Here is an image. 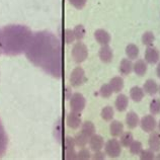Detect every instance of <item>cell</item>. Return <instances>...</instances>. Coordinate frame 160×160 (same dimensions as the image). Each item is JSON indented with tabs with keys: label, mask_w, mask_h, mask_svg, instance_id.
Instances as JSON below:
<instances>
[{
	"label": "cell",
	"mask_w": 160,
	"mask_h": 160,
	"mask_svg": "<svg viewBox=\"0 0 160 160\" xmlns=\"http://www.w3.org/2000/svg\"><path fill=\"white\" fill-rule=\"evenodd\" d=\"M106 155H107L106 153L102 152V150L95 151L93 156H92V159H94V160H103L104 158H106Z\"/></svg>",
	"instance_id": "obj_35"
},
{
	"label": "cell",
	"mask_w": 160,
	"mask_h": 160,
	"mask_svg": "<svg viewBox=\"0 0 160 160\" xmlns=\"http://www.w3.org/2000/svg\"><path fill=\"white\" fill-rule=\"evenodd\" d=\"M85 72L81 67H76L70 75V83L73 87H78L85 82Z\"/></svg>",
	"instance_id": "obj_4"
},
{
	"label": "cell",
	"mask_w": 160,
	"mask_h": 160,
	"mask_svg": "<svg viewBox=\"0 0 160 160\" xmlns=\"http://www.w3.org/2000/svg\"><path fill=\"white\" fill-rule=\"evenodd\" d=\"M74 141H75V144H76L77 146H79V147H85L87 145L88 141H89V138L80 132L79 134L76 135V137H75Z\"/></svg>",
	"instance_id": "obj_27"
},
{
	"label": "cell",
	"mask_w": 160,
	"mask_h": 160,
	"mask_svg": "<svg viewBox=\"0 0 160 160\" xmlns=\"http://www.w3.org/2000/svg\"><path fill=\"white\" fill-rule=\"evenodd\" d=\"M76 40L75 39V35H74V32L73 29H66L65 32V41L67 44H71Z\"/></svg>",
	"instance_id": "obj_33"
},
{
	"label": "cell",
	"mask_w": 160,
	"mask_h": 160,
	"mask_svg": "<svg viewBox=\"0 0 160 160\" xmlns=\"http://www.w3.org/2000/svg\"><path fill=\"white\" fill-rule=\"evenodd\" d=\"M73 32H74V35H75V39L78 40V41L82 40L84 38V36H85V28H84V27L82 26V24H78V26L75 27Z\"/></svg>",
	"instance_id": "obj_31"
},
{
	"label": "cell",
	"mask_w": 160,
	"mask_h": 160,
	"mask_svg": "<svg viewBox=\"0 0 160 160\" xmlns=\"http://www.w3.org/2000/svg\"><path fill=\"white\" fill-rule=\"evenodd\" d=\"M147 69H148V66H147V62L143 59H138L133 64V71L137 76H144L147 72Z\"/></svg>",
	"instance_id": "obj_13"
},
{
	"label": "cell",
	"mask_w": 160,
	"mask_h": 160,
	"mask_svg": "<svg viewBox=\"0 0 160 160\" xmlns=\"http://www.w3.org/2000/svg\"><path fill=\"white\" fill-rule=\"evenodd\" d=\"M100 116H102V119L109 122V121H112L113 119V116H115V112H113V108L111 106H107L104 107L102 109V112H100Z\"/></svg>",
	"instance_id": "obj_24"
},
{
	"label": "cell",
	"mask_w": 160,
	"mask_h": 160,
	"mask_svg": "<svg viewBox=\"0 0 160 160\" xmlns=\"http://www.w3.org/2000/svg\"><path fill=\"white\" fill-rule=\"evenodd\" d=\"M130 152L133 155H139L141 153V151L143 150V145L140 141H133L131 143V145L129 146Z\"/></svg>",
	"instance_id": "obj_28"
},
{
	"label": "cell",
	"mask_w": 160,
	"mask_h": 160,
	"mask_svg": "<svg viewBox=\"0 0 160 160\" xmlns=\"http://www.w3.org/2000/svg\"><path fill=\"white\" fill-rule=\"evenodd\" d=\"M158 84L153 79H147L144 85H143V89H144L145 93L149 95H155L158 92Z\"/></svg>",
	"instance_id": "obj_14"
},
{
	"label": "cell",
	"mask_w": 160,
	"mask_h": 160,
	"mask_svg": "<svg viewBox=\"0 0 160 160\" xmlns=\"http://www.w3.org/2000/svg\"><path fill=\"white\" fill-rule=\"evenodd\" d=\"M155 41V36L152 32H145L142 36V44L146 47H151Z\"/></svg>",
	"instance_id": "obj_25"
},
{
	"label": "cell",
	"mask_w": 160,
	"mask_h": 160,
	"mask_svg": "<svg viewBox=\"0 0 160 160\" xmlns=\"http://www.w3.org/2000/svg\"><path fill=\"white\" fill-rule=\"evenodd\" d=\"M158 92H159V94H160V85H159V88H158Z\"/></svg>",
	"instance_id": "obj_39"
},
{
	"label": "cell",
	"mask_w": 160,
	"mask_h": 160,
	"mask_svg": "<svg viewBox=\"0 0 160 160\" xmlns=\"http://www.w3.org/2000/svg\"><path fill=\"white\" fill-rule=\"evenodd\" d=\"M139 125L145 133H151L157 127V122L153 115H146L140 120Z\"/></svg>",
	"instance_id": "obj_5"
},
{
	"label": "cell",
	"mask_w": 160,
	"mask_h": 160,
	"mask_svg": "<svg viewBox=\"0 0 160 160\" xmlns=\"http://www.w3.org/2000/svg\"><path fill=\"white\" fill-rule=\"evenodd\" d=\"M81 133L84 134L88 138H90L92 135L95 134V127L92 122L86 121L81 125Z\"/></svg>",
	"instance_id": "obj_22"
},
{
	"label": "cell",
	"mask_w": 160,
	"mask_h": 160,
	"mask_svg": "<svg viewBox=\"0 0 160 160\" xmlns=\"http://www.w3.org/2000/svg\"><path fill=\"white\" fill-rule=\"evenodd\" d=\"M74 146H75L74 139L71 137H67L65 140V151H66V158L67 159L76 158V154L74 152Z\"/></svg>",
	"instance_id": "obj_16"
},
{
	"label": "cell",
	"mask_w": 160,
	"mask_h": 160,
	"mask_svg": "<svg viewBox=\"0 0 160 160\" xmlns=\"http://www.w3.org/2000/svg\"><path fill=\"white\" fill-rule=\"evenodd\" d=\"M145 61L147 62V64H157L160 60V53L159 51L154 47H147L145 50V55H144Z\"/></svg>",
	"instance_id": "obj_6"
},
{
	"label": "cell",
	"mask_w": 160,
	"mask_h": 160,
	"mask_svg": "<svg viewBox=\"0 0 160 160\" xmlns=\"http://www.w3.org/2000/svg\"><path fill=\"white\" fill-rule=\"evenodd\" d=\"M94 39L98 42L99 45L104 46V45H108L112 41V37L111 35L103 28H98L94 32Z\"/></svg>",
	"instance_id": "obj_7"
},
{
	"label": "cell",
	"mask_w": 160,
	"mask_h": 160,
	"mask_svg": "<svg viewBox=\"0 0 160 160\" xmlns=\"http://www.w3.org/2000/svg\"><path fill=\"white\" fill-rule=\"evenodd\" d=\"M88 57V50L87 47L81 42H78L74 46L72 49V58L76 63H82L86 60Z\"/></svg>",
	"instance_id": "obj_2"
},
{
	"label": "cell",
	"mask_w": 160,
	"mask_h": 160,
	"mask_svg": "<svg viewBox=\"0 0 160 160\" xmlns=\"http://www.w3.org/2000/svg\"><path fill=\"white\" fill-rule=\"evenodd\" d=\"M119 71L122 75H124V76H127V75L131 74V72L133 71L132 60H130V59H128V58L123 59V60L120 62Z\"/></svg>",
	"instance_id": "obj_15"
},
{
	"label": "cell",
	"mask_w": 160,
	"mask_h": 160,
	"mask_svg": "<svg viewBox=\"0 0 160 160\" xmlns=\"http://www.w3.org/2000/svg\"><path fill=\"white\" fill-rule=\"evenodd\" d=\"M76 158L77 159H81V160H87V159L91 158V154L89 152V150H87L85 148H82L76 154Z\"/></svg>",
	"instance_id": "obj_32"
},
{
	"label": "cell",
	"mask_w": 160,
	"mask_h": 160,
	"mask_svg": "<svg viewBox=\"0 0 160 160\" xmlns=\"http://www.w3.org/2000/svg\"><path fill=\"white\" fill-rule=\"evenodd\" d=\"M89 147L92 151H99L102 150L103 147H104V140L103 138L100 136V135H98V134H94L92 135V136L89 138Z\"/></svg>",
	"instance_id": "obj_9"
},
{
	"label": "cell",
	"mask_w": 160,
	"mask_h": 160,
	"mask_svg": "<svg viewBox=\"0 0 160 160\" xmlns=\"http://www.w3.org/2000/svg\"><path fill=\"white\" fill-rule=\"evenodd\" d=\"M67 126L71 129H77L81 125V117H80L79 112H70L66 118Z\"/></svg>",
	"instance_id": "obj_10"
},
{
	"label": "cell",
	"mask_w": 160,
	"mask_h": 160,
	"mask_svg": "<svg viewBox=\"0 0 160 160\" xmlns=\"http://www.w3.org/2000/svg\"><path fill=\"white\" fill-rule=\"evenodd\" d=\"M148 145L151 150L158 152L160 150V132H151L148 139Z\"/></svg>",
	"instance_id": "obj_12"
},
{
	"label": "cell",
	"mask_w": 160,
	"mask_h": 160,
	"mask_svg": "<svg viewBox=\"0 0 160 160\" xmlns=\"http://www.w3.org/2000/svg\"><path fill=\"white\" fill-rule=\"evenodd\" d=\"M124 132V125L120 121H112L109 125V134L112 137H120Z\"/></svg>",
	"instance_id": "obj_17"
},
{
	"label": "cell",
	"mask_w": 160,
	"mask_h": 160,
	"mask_svg": "<svg viewBox=\"0 0 160 160\" xmlns=\"http://www.w3.org/2000/svg\"><path fill=\"white\" fill-rule=\"evenodd\" d=\"M126 55H127L128 59L130 60H136L138 58L139 54H140V50L137 47V45L135 44H129L126 47Z\"/></svg>",
	"instance_id": "obj_21"
},
{
	"label": "cell",
	"mask_w": 160,
	"mask_h": 160,
	"mask_svg": "<svg viewBox=\"0 0 160 160\" xmlns=\"http://www.w3.org/2000/svg\"><path fill=\"white\" fill-rule=\"evenodd\" d=\"M155 159H157V160H160V153H158L156 156H155Z\"/></svg>",
	"instance_id": "obj_37"
},
{
	"label": "cell",
	"mask_w": 160,
	"mask_h": 160,
	"mask_svg": "<svg viewBox=\"0 0 160 160\" xmlns=\"http://www.w3.org/2000/svg\"><path fill=\"white\" fill-rule=\"evenodd\" d=\"M85 104H86V100L81 93L76 92V93H73L71 95L70 108L72 112L80 113L84 109V108H85Z\"/></svg>",
	"instance_id": "obj_3"
},
{
	"label": "cell",
	"mask_w": 160,
	"mask_h": 160,
	"mask_svg": "<svg viewBox=\"0 0 160 160\" xmlns=\"http://www.w3.org/2000/svg\"><path fill=\"white\" fill-rule=\"evenodd\" d=\"M112 89L109 83H106V84H102V87L99 89V94L102 96L103 98H111V95L112 94Z\"/></svg>",
	"instance_id": "obj_29"
},
{
	"label": "cell",
	"mask_w": 160,
	"mask_h": 160,
	"mask_svg": "<svg viewBox=\"0 0 160 160\" xmlns=\"http://www.w3.org/2000/svg\"><path fill=\"white\" fill-rule=\"evenodd\" d=\"M157 127H158V130H159V132H160V121L158 122V124H157Z\"/></svg>",
	"instance_id": "obj_38"
},
{
	"label": "cell",
	"mask_w": 160,
	"mask_h": 160,
	"mask_svg": "<svg viewBox=\"0 0 160 160\" xmlns=\"http://www.w3.org/2000/svg\"><path fill=\"white\" fill-rule=\"evenodd\" d=\"M145 91L140 86H133L130 90V98L135 102H140L144 98Z\"/></svg>",
	"instance_id": "obj_19"
},
{
	"label": "cell",
	"mask_w": 160,
	"mask_h": 160,
	"mask_svg": "<svg viewBox=\"0 0 160 160\" xmlns=\"http://www.w3.org/2000/svg\"><path fill=\"white\" fill-rule=\"evenodd\" d=\"M129 106V98L124 93H119L116 98L115 107L118 112H125Z\"/></svg>",
	"instance_id": "obj_11"
},
{
	"label": "cell",
	"mask_w": 160,
	"mask_h": 160,
	"mask_svg": "<svg viewBox=\"0 0 160 160\" xmlns=\"http://www.w3.org/2000/svg\"><path fill=\"white\" fill-rule=\"evenodd\" d=\"M121 139H120V143L122 147H125V148H129V146L131 145V143L134 141V137L133 134L131 132H123V134L121 135Z\"/></svg>",
	"instance_id": "obj_23"
},
{
	"label": "cell",
	"mask_w": 160,
	"mask_h": 160,
	"mask_svg": "<svg viewBox=\"0 0 160 160\" xmlns=\"http://www.w3.org/2000/svg\"><path fill=\"white\" fill-rule=\"evenodd\" d=\"M140 124V119L139 116L135 112H129L126 116V125L128 126L129 129L137 128Z\"/></svg>",
	"instance_id": "obj_18"
},
{
	"label": "cell",
	"mask_w": 160,
	"mask_h": 160,
	"mask_svg": "<svg viewBox=\"0 0 160 160\" xmlns=\"http://www.w3.org/2000/svg\"><path fill=\"white\" fill-rule=\"evenodd\" d=\"M70 2L72 3L75 7H77L78 9H81V8L85 5L86 0H70Z\"/></svg>",
	"instance_id": "obj_34"
},
{
	"label": "cell",
	"mask_w": 160,
	"mask_h": 160,
	"mask_svg": "<svg viewBox=\"0 0 160 160\" xmlns=\"http://www.w3.org/2000/svg\"><path fill=\"white\" fill-rule=\"evenodd\" d=\"M98 57L100 59V61L103 63H111L113 58L112 49L108 45L102 46V48L99 49L98 52Z\"/></svg>",
	"instance_id": "obj_8"
},
{
	"label": "cell",
	"mask_w": 160,
	"mask_h": 160,
	"mask_svg": "<svg viewBox=\"0 0 160 160\" xmlns=\"http://www.w3.org/2000/svg\"><path fill=\"white\" fill-rule=\"evenodd\" d=\"M139 156H140V159L141 160H152V159H155V154H154V151L151 150L150 148L149 149H143L141 151V153L139 154Z\"/></svg>",
	"instance_id": "obj_30"
},
{
	"label": "cell",
	"mask_w": 160,
	"mask_h": 160,
	"mask_svg": "<svg viewBox=\"0 0 160 160\" xmlns=\"http://www.w3.org/2000/svg\"><path fill=\"white\" fill-rule=\"evenodd\" d=\"M156 74H157V77L160 79V62H158L157 67H156Z\"/></svg>",
	"instance_id": "obj_36"
},
{
	"label": "cell",
	"mask_w": 160,
	"mask_h": 160,
	"mask_svg": "<svg viewBox=\"0 0 160 160\" xmlns=\"http://www.w3.org/2000/svg\"><path fill=\"white\" fill-rule=\"evenodd\" d=\"M149 111L150 113L153 116H156L160 113V99L159 98H153L149 104Z\"/></svg>",
	"instance_id": "obj_26"
},
{
	"label": "cell",
	"mask_w": 160,
	"mask_h": 160,
	"mask_svg": "<svg viewBox=\"0 0 160 160\" xmlns=\"http://www.w3.org/2000/svg\"><path fill=\"white\" fill-rule=\"evenodd\" d=\"M104 152L109 158H118L122 153V145L117 139H111L104 145Z\"/></svg>",
	"instance_id": "obj_1"
},
{
	"label": "cell",
	"mask_w": 160,
	"mask_h": 160,
	"mask_svg": "<svg viewBox=\"0 0 160 160\" xmlns=\"http://www.w3.org/2000/svg\"><path fill=\"white\" fill-rule=\"evenodd\" d=\"M124 79L122 78L121 76H116V77H112L109 81V85H111L112 89L113 92L116 93H120V92L123 90L124 88Z\"/></svg>",
	"instance_id": "obj_20"
}]
</instances>
